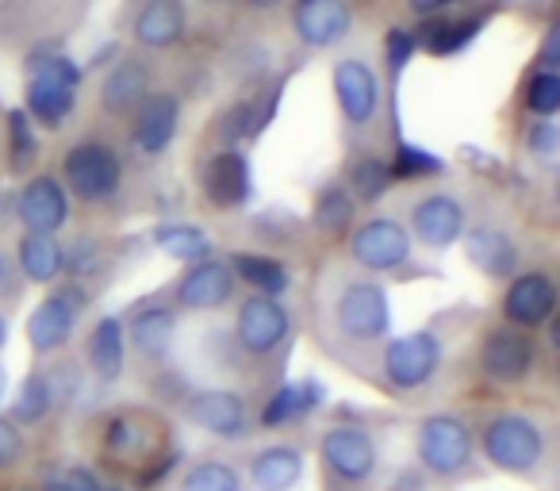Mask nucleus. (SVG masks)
<instances>
[{
    "label": "nucleus",
    "mask_w": 560,
    "mask_h": 491,
    "mask_svg": "<svg viewBox=\"0 0 560 491\" xmlns=\"http://www.w3.org/2000/svg\"><path fill=\"white\" fill-rule=\"evenodd\" d=\"M78 93H81V66L66 55H32L27 62V93H24V112L32 116L35 127L58 131L66 119L78 112Z\"/></svg>",
    "instance_id": "nucleus-1"
},
{
    "label": "nucleus",
    "mask_w": 560,
    "mask_h": 491,
    "mask_svg": "<svg viewBox=\"0 0 560 491\" xmlns=\"http://www.w3.org/2000/svg\"><path fill=\"white\" fill-rule=\"evenodd\" d=\"M480 449L483 460L499 472L534 476L545 460V430L529 414L503 411L480 430Z\"/></svg>",
    "instance_id": "nucleus-2"
},
{
    "label": "nucleus",
    "mask_w": 560,
    "mask_h": 491,
    "mask_svg": "<svg viewBox=\"0 0 560 491\" xmlns=\"http://www.w3.org/2000/svg\"><path fill=\"white\" fill-rule=\"evenodd\" d=\"M476 453V434L460 414L438 411L427 414L415 430V457L438 480H453L472 465Z\"/></svg>",
    "instance_id": "nucleus-3"
},
{
    "label": "nucleus",
    "mask_w": 560,
    "mask_h": 491,
    "mask_svg": "<svg viewBox=\"0 0 560 491\" xmlns=\"http://www.w3.org/2000/svg\"><path fill=\"white\" fill-rule=\"evenodd\" d=\"M319 460L330 483L342 488H361L376 476L381 468V449L376 437L361 426H330L319 437Z\"/></svg>",
    "instance_id": "nucleus-4"
},
{
    "label": "nucleus",
    "mask_w": 560,
    "mask_h": 491,
    "mask_svg": "<svg viewBox=\"0 0 560 491\" xmlns=\"http://www.w3.org/2000/svg\"><path fill=\"white\" fill-rule=\"evenodd\" d=\"M62 185L85 203L112 200L124 185V162L108 142H78L62 162Z\"/></svg>",
    "instance_id": "nucleus-5"
},
{
    "label": "nucleus",
    "mask_w": 560,
    "mask_h": 491,
    "mask_svg": "<svg viewBox=\"0 0 560 491\" xmlns=\"http://www.w3.org/2000/svg\"><path fill=\"white\" fill-rule=\"evenodd\" d=\"M335 323L342 330V338L358 346L381 342L392 330V300L384 292V284L376 281H353L338 292L335 300Z\"/></svg>",
    "instance_id": "nucleus-6"
},
{
    "label": "nucleus",
    "mask_w": 560,
    "mask_h": 491,
    "mask_svg": "<svg viewBox=\"0 0 560 491\" xmlns=\"http://www.w3.org/2000/svg\"><path fill=\"white\" fill-rule=\"evenodd\" d=\"M442 358H445L442 338H438L434 330H411V335L388 338L384 358H381L384 381L399 391L427 388L438 376V369H442Z\"/></svg>",
    "instance_id": "nucleus-7"
},
{
    "label": "nucleus",
    "mask_w": 560,
    "mask_h": 491,
    "mask_svg": "<svg viewBox=\"0 0 560 491\" xmlns=\"http://www.w3.org/2000/svg\"><path fill=\"white\" fill-rule=\"evenodd\" d=\"M85 312V289L81 284H62L50 296L39 300L32 315H27V342L39 358L58 353L78 330V319Z\"/></svg>",
    "instance_id": "nucleus-8"
},
{
    "label": "nucleus",
    "mask_w": 560,
    "mask_h": 491,
    "mask_svg": "<svg viewBox=\"0 0 560 491\" xmlns=\"http://www.w3.org/2000/svg\"><path fill=\"white\" fill-rule=\"evenodd\" d=\"M411 250H415L411 231L392 215L365 219L350 238V258L361 269H369V273H392V269L407 266Z\"/></svg>",
    "instance_id": "nucleus-9"
},
{
    "label": "nucleus",
    "mask_w": 560,
    "mask_h": 491,
    "mask_svg": "<svg viewBox=\"0 0 560 491\" xmlns=\"http://www.w3.org/2000/svg\"><path fill=\"white\" fill-rule=\"evenodd\" d=\"M292 335V315L289 307L272 296H249L238 307V319H234V338L249 358H269L280 346L289 342Z\"/></svg>",
    "instance_id": "nucleus-10"
},
{
    "label": "nucleus",
    "mask_w": 560,
    "mask_h": 491,
    "mask_svg": "<svg viewBox=\"0 0 560 491\" xmlns=\"http://www.w3.org/2000/svg\"><path fill=\"white\" fill-rule=\"evenodd\" d=\"M185 419L196 430L223 442H238L249 434V407L238 391L231 388H200L185 396Z\"/></svg>",
    "instance_id": "nucleus-11"
},
{
    "label": "nucleus",
    "mask_w": 560,
    "mask_h": 491,
    "mask_svg": "<svg viewBox=\"0 0 560 491\" xmlns=\"http://www.w3.org/2000/svg\"><path fill=\"white\" fill-rule=\"evenodd\" d=\"M335 101L350 127H369L381 112V81L365 58H342L335 62Z\"/></svg>",
    "instance_id": "nucleus-12"
},
{
    "label": "nucleus",
    "mask_w": 560,
    "mask_h": 491,
    "mask_svg": "<svg viewBox=\"0 0 560 491\" xmlns=\"http://www.w3.org/2000/svg\"><path fill=\"white\" fill-rule=\"evenodd\" d=\"M537 361V342L529 338V330L518 327H495L483 335L480 346V369L499 384H518L529 376Z\"/></svg>",
    "instance_id": "nucleus-13"
},
{
    "label": "nucleus",
    "mask_w": 560,
    "mask_h": 491,
    "mask_svg": "<svg viewBox=\"0 0 560 491\" xmlns=\"http://www.w3.org/2000/svg\"><path fill=\"white\" fill-rule=\"evenodd\" d=\"M292 32L312 50L338 47L353 32L350 0H296L292 4Z\"/></svg>",
    "instance_id": "nucleus-14"
},
{
    "label": "nucleus",
    "mask_w": 560,
    "mask_h": 491,
    "mask_svg": "<svg viewBox=\"0 0 560 491\" xmlns=\"http://www.w3.org/2000/svg\"><path fill=\"white\" fill-rule=\"evenodd\" d=\"M503 315L511 327L518 330H537L557 315V284H552L549 273L541 269H529V273H518L511 284H506L503 296Z\"/></svg>",
    "instance_id": "nucleus-15"
},
{
    "label": "nucleus",
    "mask_w": 560,
    "mask_h": 491,
    "mask_svg": "<svg viewBox=\"0 0 560 491\" xmlns=\"http://www.w3.org/2000/svg\"><path fill=\"white\" fill-rule=\"evenodd\" d=\"M16 215L27 231L35 234H58L66 223H70V192L58 177L50 173H39L32 177L16 196Z\"/></svg>",
    "instance_id": "nucleus-16"
},
{
    "label": "nucleus",
    "mask_w": 560,
    "mask_h": 491,
    "mask_svg": "<svg viewBox=\"0 0 560 491\" xmlns=\"http://www.w3.org/2000/svg\"><path fill=\"white\" fill-rule=\"evenodd\" d=\"M411 234L427 250H450L465 234V203L450 192H430L411 208Z\"/></svg>",
    "instance_id": "nucleus-17"
},
{
    "label": "nucleus",
    "mask_w": 560,
    "mask_h": 491,
    "mask_svg": "<svg viewBox=\"0 0 560 491\" xmlns=\"http://www.w3.org/2000/svg\"><path fill=\"white\" fill-rule=\"evenodd\" d=\"M234 284L238 281L231 273V261L211 254V258L192 261L185 269V277L177 281V304L188 307V312H215L234 296Z\"/></svg>",
    "instance_id": "nucleus-18"
},
{
    "label": "nucleus",
    "mask_w": 560,
    "mask_h": 491,
    "mask_svg": "<svg viewBox=\"0 0 560 491\" xmlns=\"http://www.w3.org/2000/svg\"><path fill=\"white\" fill-rule=\"evenodd\" d=\"M203 192L215 208H242L254 196V169L242 150L226 147L203 169Z\"/></svg>",
    "instance_id": "nucleus-19"
},
{
    "label": "nucleus",
    "mask_w": 560,
    "mask_h": 491,
    "mask_svg": "<svg viewBox=\"0 0 560 491\" xmlns=\"http://www.w3.org/2000/svg\"><path fill=\"white\" fill-rule=\"evenodd\" d=\"M180 127V101L173 93H150L147 101L135 108V131L131 142L139 154H162Z\"/></svg>",
    "instance_id": "nucleus-20"
},
{
    "label": "nucleus",
    "mask_w": 560,
    "mask_h": 491,
    "mask_svg": "<svg viewBox=\"0 0 560 491\" xmlns=\"http://www.w3.org/2000/svg\"><path fill=\"white\" fill-rule=\"evenodd\" d=\"M307 457L300 445L292 442H277L265 445L249 457V483L254 491H292L300 480H304Z\"/></svg>",
    "instance_id": "nucleus-21"
},
{
    "label": "nucleus",
    "mask_w": 560,
    "mask_h": 491,
    "mask_svg": "<svg viewBox=\"0 0 560 491\" xmlns=\"http://www.w3.org/2000/svg\"><path fill=\"white\" fill-rule=\"evenodd\" d=\"M323 396H327V388H323V384L315 381V376H304V381L280 384V388L272 391L269 399H265V407H261V414H257V422H261L265 430L292 426V422H300V419H307L312 411H319Z\"/></svg>",
    "instance_id": "nucleus-22"
},
{
    "label": "nucleus",
    "mask_w": 560,
    "mask_h": 491,
    "mask_svg": "<svg viewBox=\"0 0 560 491\" xmlns=\"http://www.w3.org/2000/svg\"><path fill=\"white\" fill-rule=\"evenodd\" d=\"M460 238H465L468 266H476L491 281L514 277V269H518V246H514V238L506 231H499V226H472Z\"/></svg>",
    "instance_id": "nucleus-23"
},
{
    "label": "nucleus",
    "mask_w": 560,
    "mask_h": 491,
    "mask_svg": "<svg viewBox=\"0 0 560 491\" xmlns=\"http://www.w3.org/2000/svg\"><path fill=\"white\" fill-rule=\"evenodd\" d=\"M185 27L188 16L180 0H147L135 16V43L150 50H170L185 39Z\"/></svg>",
    "instance_id": "nucleus-24"
},
{
    "label": "nucleus",
    "mask_w": 560,
    "mask_h": 491,
    "mask_svg": "<svg viewBox=\"0 0 560 491\" xmlns=\"http://www.w3.org/2000/svg\"><path fill=\"white\" fill-rule=\"evenodd\" d=\"M89 369L101 384H116L127 369V327L119 315H104L89 335Z\"/></svg>",
    "instance_id": "nucleus-25"
},
{
    "label": "nucleus",
    "mask_w": 560,
    "mask_h": 491,
    "mask_svg": "<svg viewBox=\"0 0 560 491\" xmlns=\"http://www.w3.org/2000/svg\"><path fill=\"white\" fill-rule=\"evenodd\" d=\"M147 96H150V70L139 58L116 62V70L104 78V89H101V101L112 116H131Z\"/></svg>",
    "instance_id": "nucleus-26"
},
{
    "label": "nucleus",
    "mask_w": 560,
    "mask_h": 491,
    "mask_svg": "<svg viewBox=\"0 0 560 491\" xmlns=\"http://www.w3.org/2000/svg\"><path fill=\"white\" fill-rule=\"evenodd\" d=\"M131 346L150 361H162L173 346V335H177V312L165 304H147L131 315Z\"/></svg>",
    "instance_id": "nucleus-27"
},
{
    "label": "nucleus",
    "mask_w": 560,
    "mask_h": 491,
    "mask_svg": "<svg viewBox=\"0 0 560 491\" xmlns=\"http://www.w3.org/2000/svg\"><path fill=\"white\" fill-rule=\"evenodd\" d=\"M16 261H20V273L32 284H50L66 273V246L55 234L24 231V238L16 246Z\"/></svg>",
    "instance_id": "nucleus-28"
},
{
    "label": "nucleus",
    "mask_w": 560,
    "mask_h": 491,
    "mask_svg": "<svg viewBox=\"0 0 560 491\" xmlns=\"http://www.w3.org/2000/svg\"><path fill=\"white\" fill-rule=\"evenodd\" d=\"M234 281H246L254 289V296H272L280 300L292 289V273L284 261L265 258V254H234L231 258Z\"/></svg>",
    "instance_id": "nucleus-29"
},
{
    "label": "nucleus",
    "mask_w": 560,
    "mask_h": 491,
    "mask_svg": "<svg viewBox=\"0 0 560 491\" xmlns=\"http://www.w3.org/2000/svg\"><path fill=\"white\" fill-rule=\"evenodd\" d=\"M104 445L124 460H147L154 453V430L142 422V414H112L108 430H104Z\"/></svg>",
    "instance_id": "nucleus-30"
},
{
    "label": "nucleus",
    "mask_w": 560,
    "mask_h": 491,
    "mask_svg": "<svg viewBox=\"0 0 560 491\" xmlns=\"http://www.w3.org/2000/svg\"><path fill=\"white\" fill-rule=\"evenodd\" d=\"M154 246L162 254H170V258L185 261V266H192V261H203V258L215 254V246H211V238L200 231V226L177 223V219L154 226Z\"/></svg>",
    "instance_id": "nucleus-31"
},
{
    "label": "nucleus",
    "mask_w": 560,
    "mask_h": 491,
    "mask_svg": "<svg viewBox=\"0 0 560 491\" xmlns=\"http://www.w3.org/2000/svg\"><path fill=\"white\" fill-rule=\"evenodd\" d=\"M55 399H58V391L47 373H27L16 399H12V407H9V419L16 422V426H35V422H43L55 411Z\"/></svg>",
    "instance_id": "nucleus-32"
},
{
    "label": "nucleus",
    "mask_w": 560,
    "mask_h": 491,
    "mask_svg": "<svg viewBox=\"0 0 560 491\" xmlns=\"http://www.w3.org/2000/svg\"><path fill=\"white\" fill-rule=\"evenodd\" d=\"M177 491H246V483H242V472L231 460L208 457V460H196V465H188L185 472H180Z\"/></svg>",
    "instance_id": "nucleus-33"
},
{
    "label": "nucleus",
    "mask_w": 560,
    "mask_h": 491,
    "mask_svg": "<svg viewBox=\"0 0 560 491\" xmlns=\"http://www.w3.org/2000/svg\"><path fill=\"white\" fill-rule=\"evenodd\" d=\"M396 185L392 177V162L384 157H361L358 165L350 169V188H353V200H365V203H376L381 196H388V188Z\"/></svg>",
    "instance_id": "nucleus-34"
},
{
    "label": "nucleus",
    "mask_w": 560,
    "mask_h": 491,
    "mask_svg": "<svg viewBox=\"0 0 560 491\" xmlns=\"http://www.w3.org/2000/svg\"><path fill=\"white\" fill-rule=\"evenodd\" d=\"M353 223V196L346 185H327L315 200V226L323 234H346Z\"/></svg>",
    "instance_id": "nucleus-35"
},
{
    "label": "nucleus",
    "mask_w": 560,
    "mask_h": 491,
    "mask_svg": "<svg viewBox=\"0 0 560 491\" xmlns=\"http://www.w3.org/2000/svg\"><path fill=\"white\" fill-rule=\"evenodd\" d=\"M39 157V131H35L32 116L24 108L9 112V169L24 173L27 165Z\"/></svg>",
    "instance_id": "nucleus-36"
},
{
    "label": "nucleus",
    "mask_w": 560,
    "mask_h": 491,
    "mask_svg": "<svg viewBox=\"0 0 560 491\" xmlns=\"http://www.w3.org/2000/svg\"><path fill=\"white\" fill-rule=\"evenodd\" d=\"M526 108L537 119H552L560 112V73L552 70H537L526 85Z\"/></svg>",
    "instance_id": "nucleus-37"
},
{
    "label": "nucleus",
    "mask_w": 560,
    "mask_h": 491,
    "mask_svg": "<svg viewBox=\"0 0 560 491\" xmlns=\"http://www.w3.org/2000/svg\"><path fill=\"white\" fill-rule=\"evenodd\" d=\"M445 169V162L438 154H430V150H422V147H415V142H399V150H396V162H392V177H407V180H415V177H434V173H442Z\"/></svg>",
    "instance_id": "nucleus-38"
},
{
    "label": "nucleus",
    "mask_w": 560,
    "mask_h": 491,
    "mask_svg": "<svg viewBox=\"0 0 560 491\" xmlns=\"http://www.w3.org/2000/svg\"><path fill=\"white\" fill-rule=\"evenodd\" d=\"M39 491H104L101 476L85 465H66L58 472H50L47 480L39 483Z\"/></svg>",
    "instance_id": "nucleus-39"
},
{
    "label": "nucleus",
    "mask_w": 560,
    "mask_h": 491,
    "mask_svg": "<svg viewBox=\"0 0 560 491\" xmlns=\"http://www.w3.org/2000/svg\"><path fill=\"white\" fill-rule=\"evenodd\" d=\"M526 147H529V154H534L537 162H545V165L557 162V154H560L557 119H534V124H529V131H526Z\"/></svg>",
    "instance_id": "nucleus-40"
},
{
    "label": "nucleus",
    "mask_w": 560,
    "mask_h": 491,
    "mask_svg": "<svg viewBox=\"0 0 560 491\" xmlns=\"http://www.w3.org/2000/svg\"><path fill=\"white\" fill-rule=\"evenodd\" d=\"M415 50H419V39H415L411 27H392V32L384 35V62H388L392 73H404L407 66H411Z\"/></svg>",
    "instance_id": "nucleus-41"
},
{
    "label": "nucleus",
    "mask_w": 560,
    "mask_h": 491,
    "mask_svg": "<svg viewBox=\"0 0 560 491\" xmlns=\"http://www.w3.org/2000/svg\"><path fill=\"white\" fill-rule=\"evenodd\" d=\"M480 27H483V20H460V24H453V20H450V27H445L442 47H438V58L460 55V50H465V47H472V39H476V35H480Z\"/></svg>",
    "instance_id": "nucleus-42"
},
{
    "label": "nucleus",
    "mask_w": 560,
    "mask_h": 491,
    "mask_svg": "<svg viewBox=\"0 0 560 491\" xmlns=\"http://www.w3.org/2000/svg\"><path fill=\"white\" fill-rule=\"evenodd\" d=\"M20 457H24V430L9 414H0V472L16 465Z\"/></svg>",
    "instance_id": "nucleus-43"
},
{
    "label": "nucleus",
    "mask_w": 560,
    "mask_h": 491,
    "mask_svg": "<svg viewBox=\"0 0 560 491\" xmlns=\"http://www.w3.org/2000/svg\"><path fill=\"white\" fill-rule=\"evenodd\" d=\"M537 66L557 73V66H560V27L557 24L545 32V43H541V50H537Z\"/></svg>",
    "instance_id": "nucleus-44"
},
{
    "label": "nucleus",
    "mask_w": 560,
    "mask_h": 491,
    "mask_svg": "<svg viewBox=\"0 0 560 491\" xmlns=\"http://www.w3.org/2000/svg\"><path fill=\"white\" fill-rule=\"evenodd\" d=\"M407 4H411V12L415 16H438V12L442 9H450V4H457V0H407Z\"/></svg>",
    "instance_id": "nucleus-45"
},
{
    "label": "nucleus",
    "mask_w": 560,
    "mask_h": 491,
    "mask_svg": "<svg viewBox=\"0 0 560 491\" xmlns=\"http://www.w3.org/2000/svg\"><path fill=\"white\" fill-rule=\"evenodd\" d=\"M249 9H257V12H269V9H280L284 0H246Z\"/></svg>",
    "instance_id": "nucleus-46"
},
{
    "label": "nucleus",
    "mask_w": 560,
    "mask_h": 491,
    "mask_svg": "<svg viewBox=\"0 0 560 491\" xmlns=\"http://www.w3.org/2000/svg\"><path fill=\"white\" fill-rule=\"evenodd\" d=\"M4 396H9V369L0 365V404H4Z\"/></svg>",
    "instance_id": "nucleus-47"
},
{
    "label": "nucleus",
    "mask_w": 560,
    "mask_h": 491,
    "mask_svg": "<svg viewBox=\"0 0 560 491\" xmlns=\"http://www.w3.org/2000/svg\"><path fill=\"white\" fill-rule=\"evenodd\" d=\"M4 346H9V319L0 315V350H4Z\"/></svg>",
    "instance_id": "nucleus-48"
},
{
    "label": "nucleus",
    "mask_w": 560,
    "mask_h": 491,
    "mask_svg": "<svg viewBox=\"0 0 560 491\" xmlns=\"http://www.w3.org/2000/svg\"><path fill=\"white\" fill-rule=\"evenodd\" d=\"M4 277H9V269H4V258H0V289H4Z\"/></svg>",
    "instance_id": "nucleus-49"
},
{
    "label": "nucleus",
    "mask_w": 560,
    "mask_h": 491,
    "mask_svg": "<svg viewBox=\"0 0 560 491\" xmlns=\"http://www.w3.org/2000/svg\"><path fill=\"white\" fill-rule=\"evenodd\" d=\"M104 491H116V488H104Z\"/></svg>",
    "instance_id": "nucleus-50"
}]
</instances>
